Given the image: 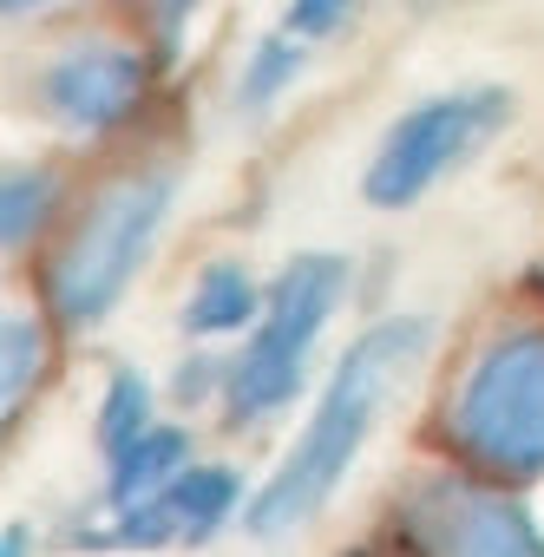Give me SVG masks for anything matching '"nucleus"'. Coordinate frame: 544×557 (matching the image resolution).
Wrapping results in <instances>:
<instances>
[{"label": "nucleus", "mask_w": 544, "mask_h": 557, "mask_svg": "<svg viewBox=\"0 0 544 557\" xmlns=\"http://www.w3.org/2000/svg\"><path fill=\"white\" fill-rule=\"evenodd\" d=\"M426 342H433V322L426 315H387V322H374L335 361V374H329V387H322L302 440L289 446V459L276 472H269V485L249 498V531H262V537L302 531L335 498V485L348 479V466L361 459V446H368V433L381 420L387 387L420 361Z\"/></svg>", "instance_id": "nucleus-1"}, {"label": "nucleus", "mask_w": 544, "mask_h": 557, "mask_svg": "<svg viewBox=\"0 0 544 557\" xmlns=\"http://www.w3.org/2000/svg\"><path fill=\"white\" fill-rule=\"evenodd\" d=\"M171 197H177V177L158 164L119 171L86 197V210L73 216V230L47 262V309L60 329H92L119 309V296L132 289V275L145 269L151 243L171 223Z\"/></svg>", "instance_id": "nucleus-2"}, {"label": "nucleus", "mask_w": 544, "mask_h": 557, "mask_svg": "<svg viewBox=\"0 0 544 557\" xmlns=\"http://www.w3.org/2000/svg\"><path fill=\"white\" fill-rule=\"evenodd\" d=\"M440 433L492 479L544 472V322H511L466 361Z\"/></svg>", "instance_id": "nucleus-3"}, {"label": "nucleus", "mask_w": 544, "mask_h": 557, "mask_svg": "<svg viewBox=\"0 0 544 557\" xmlns=\"http://www.w3.org/2000/svg\"><path fill=\"white\" fill-rule=\"evenodd\" d=\"M342 296H348V262L329 256V249L296 256L276 283H269L256 335L243 342V355L223 374V400H230L236 420H269L296 400V387L309 374V355H316L322 329L335 322Z\"/></svg>", "instance_id": "nucleus-4"}, {"label": "nucleus", "mask_w": 544, "mask_h": 557, "mask_svg": "<svg viewBox=\"0 0 544 557\" xmlns=\"http://www.w3.org/2000/svg\"><path fill=\"white\" fill-rule=\"evenodd\" d=\"M498 125H511V92L505 86H459V92H433V99H420V106H407L387 132H381V145H374V158H368V171H361V197L374 203V210H407V203H420L446 171H459Z\"/></svg>", "instance_id": "nucleus-5"}, {"label": "nucleus", "mask_w": 544, "mask_h": 557, "mask_svg": "<svg viewBox=\"0 0 544 557\" xmlns=\"http://www.w3.org/2000/svg\"><path fill=\"white\" fill-rule=\"evenodd\" d=\"M394 518L426 550H485V557H505V550L537 557L544 550V531L531 524V511L505 492V479H492L479 466L420 479Z\"/></svg>", "instance_id": "nucleus-6"}, {"label": "nucleus", "mask_w": 544, "mask_h": 557, "mask_svg": "<svg viewBox=\"0 0 544 557\" xmlns=\"http://www.w3.org/2000/svg\"><path fill=\"white\" fill-rule=\"evenodd\" d=\"M145 92H151V66L138 47L119 40H73L34 79V106L66 138H112L119 125L138 119Z\"/></svg>", "instance_id": "nucleus-7"}, {"label": "nucleus", "mask_w": 544, "mask_h": 557, "mask_svg": "<svg viewBox=\"0 0 544 557\" xmlns=\"http://www.w3.org/2000/svg\"><path fill=\"white\" fill-rule=\"evenodd\" d=\"M243 505V479L230 466H184L177 485L138 511H119V537L125 544H171V537H210L223 518H236Z\"/></svg>", "instance_id": "nucleus-8"}, {"label": "nucleus", "mask_w": 544, "mask_h": 557, "mask_svg": "<svg viewBox=\"0 0 544 557\" xmlns=\"http://www.w3.org/2000/svg\"><path fill=\"white\" fill-rule=\"evenodd\" d=\"M190 466V433L184 426H145L125 453H112V511H138L151 498H164L177 485V472Z\"/></svg>", "instance_id": "nucleus-9"}, {"label": "nucleus", "mask_w": 544, "mask_h": 557, "mask_svg": "<svg viewBox=\"0 0 544 557\" xmlns=\"http://www.w3.org/2000/svg\"><path fill=\"white\" fill-rule=\"evenodd\" d=\"M262 289H256V275L243 262H210L197 283H190V302H184V329L190 335H236L262 315Z\"/></svg>", "instance_id": "nucleus-10"}, {"label": "nucleus", "mask_w": 544, "mask_h": 557, "mask_svg": "<svg viewBox=\"0 0 544 557\" xmlns=\"http://www.w3.org/2000/svg\"><path fill=\"white\" fill-rule=\"evenodd\" d=\"M60 203V171L53 164H14L8 171V203H0V230H8V249H27L40 236V223Z\"/></svg>", "instance_id": "nucleus-11"}, {"label": "nucleus", "mask_w": 544, "mask_h": 557, "mask_svg": "<svg viewBox=\"0 0 544 557\" xmlns=\"http://www.w3.org/2000/svg\"><path fill=\"white\" fill-rule=\"evenodd\" d=\"M302 60H309V47L283 27V34H269V40H256V53H249V66H243V86H236V99L249 106V112H269L289 86H296V73H302Z\"/></svg>", "instance_id": "nucleus-12"}, {"label": "nucleus", "mask_w": 544, "mask_h": 557, "mask_svg": "<svg viewBox=\"0 0 544 557\" xmlns=\"http://www.w3.org/2000/svg\"><path fill=\"white\" fill-rule=\"evenodd\" d=\"M145 426H151V381L138 368H119L106 381V400H99V446L106 453H125Z\"/></svg>", "instance_id": "nucleus-13"}, {"label": "nucleus", "mask_w": 544, "mask_h": 557, "mask_svg": "<svg viewBox=\"0 0 544 557\" xmlns=\"http://www.w3.org/2000/svg\"><path fill=\"white\" fill-rule=\"evenodd\" d=\"M47 355H53L47 322L40 315H8V381H0V407H8V420L27 407V387H40Z\"/></svg>", "instance_id": "nucleus-14"}, {"label": "nucleus", "mask_w": 544, "mask_h": 557, "mask_svg": "<svg viewBox=\"0 0 544 557\" xmlns=\"http://www.w3.org/2000/svg\"><path fill=\"white\" fill-rule=\"evenodd\" d=\"M348 14H355V0H289V8H283V27H289L296 40H329Z\"/></svg>", "instance_id": "nucleus-15"}, {"label": "nucleus", "mask_w": 544, "mask_h": 557, "mask_svg": "<svg viewBox=\"0 0 544 557\" xmlns=\"http://www.w3.org/2000/svg\"><path fill=\"white\" fill-rule=\"evenodd\" d=\"M138 8V21L158 34V47H177V34H184V21L203 8V0H132Z\"/></svg>", "instance_id": "nucleus-16"}, {"label": "nucleus", "mask_w": 544, "mask_h": 557, "mask_svg": "<svg viewBox=\"0 0 544 557\" xmlns=\"http://www.w3.org/2000/svg\"><path fill=\"white\" fill-rule=\"evenodd\" d=\"M40 8H53V0H8V14L21 21V14H40Z\"/></svg>", "instance_id": "nucleus-17"}]
</instances>
